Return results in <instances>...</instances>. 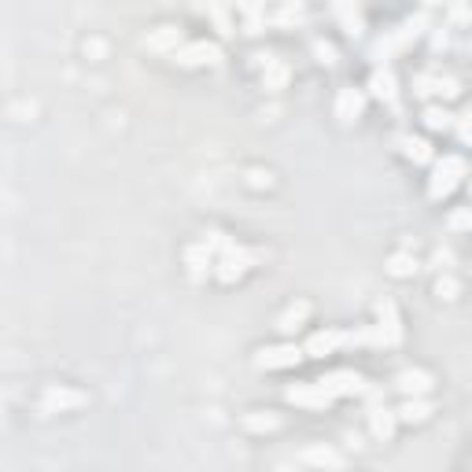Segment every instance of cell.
Segmentation results:
<instances>
[{"mask_svg":"<svg viewBox=\"0 0 472 472\" xmlns=\"http://www.w3.org/2000/svg\"><path fill=\"white\" fill-rule=\"evenodd\" d=\"M465 174V162L457 159V155H446L443 162H435V174H432V196L439 199L446 192H454V185H457V177Z\"/></svg>","mask_w":472,"mask_h":472,"instance_id":"cell-1","label":"cell"},{"mask_svg":"<svg viewBox=\"0 0 472 472\" xmlns=\"http://www.w3.org/2000/svg\"><path fill=\"white\" fill-rule=\"evenodd\" d=\"M247 262H251V255L244 251V247H226V258H221V269H218V277L221 280H233V277H240Z\"/></svg>","mask_w":472,"mask_h":472,"instance_id":"cell-2","label":"cell"},{"mask_svg":"<svg viewBox=\"0 0 472 472\" xmlns=\"http://www.w3.org/2000/svg\"><path fill=\"white\" fill-rule=\"evenodd\" d=\"M299 358H303L299 347H273V351H262L258 365H262V369H285V365H295Z\"/></svg>","mask_w":472,"mask_h":472,"instance_id":"cell-3","label":"cell"},{"mask_svg":"<svg viewBox=\"0 0 472 472\" xmlns=\"http://www.w3.org/2000/svg\"><path fill=\"white\" fill-rule=\"evenodd\" d=\"M288 398H292V403H303V406H325V403H332V395L325 391L321 380L310 384V387H292Z\"/></svg>","mask_w":472,"mask_h":472,"instance_id":"cell-4","label":"cell"},{"mask_svg":"<svg viewBox=\"0 0 472 472\" xmlns=\"http://www.w3.org/2000/svg\"><path fill=\"white\" fill-rule=\"evenodd\" d=\"M380 336H384V344H398V339H403V328H398V317H395L391 303H380Z\"/></svg>","mask_w":472,"mask_h":472,"instance_id":"cell-5","label":"cell"},{"mask_svg":"<svg viewBox=\"0 0 472 472\" xmlns=\"http://www.w3.org/2000/svg\"><path fill=\"white\" fill-rule=\"evenodd\" d=\"M177 59H181V63H218V49L214 44H188L185 52H174Z\"/></svg>","mask_w":472,"mask_h":472,"instance_id":"cell-6","label":"cell"},{"mask_svg":"<svg viewBox=\"0 0 472 472\" xmlns=\"http://www.w3.org/2000/svg\"><path fill=\"white\" fill-rule=\"evenodd\" d=\"M336 115L344 118V122H354V118L362 115V92H354V89H344V92H339Z\"/></svg>","mask_w":472,"mask_h":472,"instance_id":"cell-7","label":"cell"},{"mask_svg":"<svg viewBox=\"0 0 472 472\" xmlns=\"http://www.w3.org/2000/svg\"><path fill=\"white\" fill-rule=\"evenodd\" d=\"M336 15H339V22L347 26V33L354 37V33L362 30V19H358V0H336Z\"/></svg>","mask_w":472,"mask_h":472,"instance_id":"cell-8","label":"cell"},{"mask_svg":"<svg viewBox=\"0 0 472 472\" xmlns=\"http://www.w3.org/2000/svg\"><path fill=\"white\" fill-rule=\"evenodd\" d=\"M339 344H347V336H339V332H317V336L310 339V347H306V351H310L314 358H321V354H332Z\"/></svg>","mask_w":472,"mask_h":472,"instance_id":"cell-9","label":"cell"},{"mask_svg":"<svg viewBox=\"0 0 472 472\" xmlns=\"http://www.w3.org/2000/svg\"><path fill=\"white\" fill-rule=\"evenodd\" d=\"M395 384H398V391H406V395H424L432 380H428V373H413L410 369V373H398Z\"/></svg>","mask_w":472,"mask_h":472,"instance_id":"cell-10","label":"cell"},{"mask_svg":"<svg viewBox=\"0 0 472 472\" xmlns=\"http://www.w3.org/2000/svg\"><path fill=\"white\" fill-rule=\"evenodd\" d=\"M369 89H373V96L395 103V78H391V70H376L373 81H369Z\"/></svg>","mask_w":472,"mask_h":472,"instance_id":"cell-11","label":"cell"},{"mask_svg":"<svg viewBox=\"0 0 472 472\" xmlns=\"http://www.w3.org/2000/svg\"><path fill=\"white\" fill-rule=\"evenodd\" d=\"M424 122H428V129H450L454 126V115L446 108H428L424 111Z\"/></svg>","mask_w":472,"mask_h":472,"instance_id":"cell-12","label":"cell"},{"mask_svg":"<svg viewBox=\"0 0 472 472\" xmlns=\"http://www.w3.org/2000/svg\"><path fill=\"white\" fill-rule=\"evenodd\" d=\"M403 148H406V155L417 159V162H428V159H432L428 144H424V140H417V137H403Z\"/></svg>","mask_w":472,"mask_h":472,"instance_id":"cell-13","label":"cell"},{"mask_svg":"<svg viewBox=\"0 0 472 472\" xmlns=\"http://www.w3.org/2000/svg\"><path fill=\"white\" fill-rule=\"evenodd\" d=\"M391 424H395L391 410H373V432L376 435H391Z\"/></svg>","mask_w":472,"mask_h":472,"instance_id":"cell-14","label":"cell"},{"mask_svg":"<svg viewBox=\"0 0 472 472\" xmlns=\"http://www.w3.org/2000/svg\"><path fill=\"white\" fill-rule=\"evenodd\" d=\"M174 41H181V33L170 30V26H162V33H155V37L148 41V49H167V44H174Z\"/></svg>","mask_w":472,"mask_h":472,"instance_id":"cell-15","label":"cell"},{"mask_svg":"<svg viewBox=\"0 0 472 472\" xmlns=\"http://www.w3.org/2000/svg\"><path fill=\"white\" fill-rule=\"evenodd\" d=\"M398 417H406V421H424V417H428V406H424V403H406L403 410H398Z\"/></svg>","mask_w":472,"mask_h":472,"instance_id":"cell-16","label":"cell"},{"mask_svg":"<svg viewBox=\"0 0 472 472\" xmlns=\"http://www.w3.org/2000/svg\"><path fill=\"white\" fill-rule=\"evenodd\" d=\"M303 317H306V306H292V310L280 317V328H299Z\"/></svg>","mask_w":472,"mask_h":472,"instance_id":"cell-17","label":"cell"},{"mask_svg":"<svg viewBox=\"0 0 472 472\" xmlns=\"http://www.w3.org/2000/svg\"><path fill=\"white\" fill-rule=\"evenodd\" d=\"M454 126H457V137H462V140H465V144H472V111H465V115H462V118H457V122H454Z\"/></svg>","mask_w":472,"mask_h":472,"instance_id":"cell-18","label":"cell"},{"mask_svg":"<svg viewBox=\"0 0 472 472\" xmlns=\"http://www.w3.org/2000/svg\"><path fill=\"white\" fill-rule=\"evenodd\" d=\"M285 78H288V70H285V67H273V70H269V74H266V81H269V85H273V89H280V85H285Z\"/></svg>","mask_w":472,"mask_h":472,"instance_id":"cell-19","label":"cell"},{"mask_svg":"<svg viewBox=\"0 0 472 472\" xmlns=\"http://www.w3.org/2000/svg\"><path fill=\"white\" fill-rule=\"evenodd\" d=\"M469 221H472V210H465V214H454V218H450V226L457 229V226H469Z\"/></svg>","mask_w":472,"mask_h":472,"instance_id":"cell-20","label":"cell"}]
</instances>
